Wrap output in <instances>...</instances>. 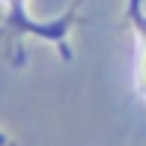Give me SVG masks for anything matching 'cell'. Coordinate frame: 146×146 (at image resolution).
<instances>
[{
    "label": "cell",
    "instance_id": "obj_1",
    "mask_svg": "<svg viewBox=\"0 0 146 146\" xmlns=\"http://www.w3.org/2000/svg\"><path fill=\"white\" fill-rule=\"evenodd\" d=\"M134 18V27H137V36H140V90L146 96V15H131Z\"/></svg>",
    "mask_w": 146,
    "mask_h": 146
},
{
    "label": "cell",
    "instance_id": "obj_2",
    "mask_svg": "<svg viewBox=\"0 0 146 146\" xmlns=\"http://www.w3.org/2000/svg\"><path fill=\"white\" fill-rule=\"evenodd\" d=\"M6 3H9V6H12V9H15V6H18V3H21V0H6Z\"/></svg>",
    "mask_w": 146,
    "mask_h": 146
}]
</instances>
